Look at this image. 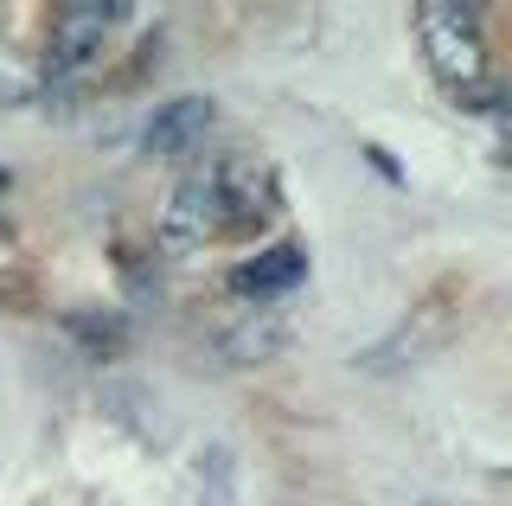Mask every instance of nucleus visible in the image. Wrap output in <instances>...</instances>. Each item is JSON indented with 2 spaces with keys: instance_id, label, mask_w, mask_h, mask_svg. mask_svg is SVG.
<instances>
[{
  "instance_id": "nucleus-5",
  "label": "nucleus",
  "mask_w": 512,
  "mask_h": 506,
  "mask_svg": "<svg viewBox=\"0 0 512 506\" xmlns=\"http://www.w3.org/2000/svg\"><path fill=\"white\" fill-rule=\"evenodd\" d=\"M205 129H212V103H205V97H180V103L154 109L148 135H141V148H148V154H186Z\"/></svg>"
},
{
  "instance_id": "nucleus-2",
  "label": "nucleus",
  "mask_w": 512,
  "mask_h": 506,
  "mask_svg": "<svg viewBox=\"0 0 512 506\" xmlns=\"http://www.w3.org/2000/svg\"><path fill=\"white\" fill-rule=\"evenodd\" d=\"M231 231V199H224V180L218 173H192V180L173 193L167 218H160V244L167 250H192L205 237Z\"/></svg>"
},
{
  "instance_id": "nucleus-4",
  "label": "nucleus",
  "mask_w": 512,
  "mask_h": 506,
  "mask_svg": "<svg viewBox=\"0 0 512 506\" xmlns=\"http://www.w3.org/2000/svg\"><path fill=\"white\" fill-rule=\"evenodd\" d=\"M295 282H308V257H301L295 244H269L263 257L237 263L231 270V289L250 295V302H269V295H288Z\"/></svg>"
},
{
  "instance_id": "nucleus-8",
  "label": "nucleus",
  "mask_w": 512,
  "mask_h": 506,
  "mask_svg": "<svg viewBox=\"0 0 512 506\" xmlns=\"http://www.w3.org/2000/svg\"><path fill=\"white\" fill-rule=\"evenodd\" d=\"M71 334L90 346V353H122V321L116 314H71Z\"/></svg>"
},
{
  "instance_id": "nucleus-9",
  "label": "nucleus",
  "mask_w": 512,
  "mask_h": 506,
  "mask_svg": "<svg viewBox=\"0 0 512 506\" xmlns=\"http://www.w3.org/2000/svg\"><path fill=\"white\" fill-rule=\"evenodd\" d=\"M0 193H7V173H0Z\"/></svg>"
},
{
  "instance_id": "nucleus-6",
  "label": "nucleus",
  "mask_w": 512,
  "mask_h": 506,
  "mask_svg": "<svg viewBox=\"0 0 512 506\" xmlns=\"http://www.w3.org/2000/svg\"><path fill=\"white\" fill-rule=\"evenodd\" d=\"M282 340H288L282 321H244V327H231V334L218 340V359L224 366H263V359L282 353Z\"/></svg>"
},
{
  "instance_id": "nucleus-1",
  "label": "nucleus",
  "mask_w": 512,
  "mask_h": 506,
  "mask_svg": "<svg viewBox=\"0 0 512 506\" xmlns=\"http://www.w3.org/2000/svg\"><path fill=\"white\" fill-rule=\"evenodd\" d=\"M416 26H423V52L436 77H448L461 90L487 84V39H480V13L474 7H442V0H429V7H416Z\"/></svg>"
},
{
  "instance_id": "nucleus-3",
  "label": "nucleus",
  "mask_w": 512,
  "mask_h": 506,
  "mask_svg": "<svg viewBox=\"0 0 512 506\" xmlns=\"http://www.w3.org/2000/svg\"><path fill=\"white\" fill-rule=\"evenodd\" d=\"M122 7H103V0H64L52 13V58H45V77H64L77 71L84 58L103 45V26L116 20Z\"/></svg>"
},
{
  "instance_id": "nucleus-7",
  "label": "nucleus",
  "mask_w": 512,
  "mask_h": 506,
  "mask_svg": "<svg viewBox=\"0 0 512 506\" xmlns=\"http://www.w3.org/2000/svg\"><path fill=\"white\" fill-rule=\"evenodd\" d=\"M32 90H39V71L26 65L20 52H13L7 39H0V109H13V103H26Z\"/></svg>"
}]
</instances>
